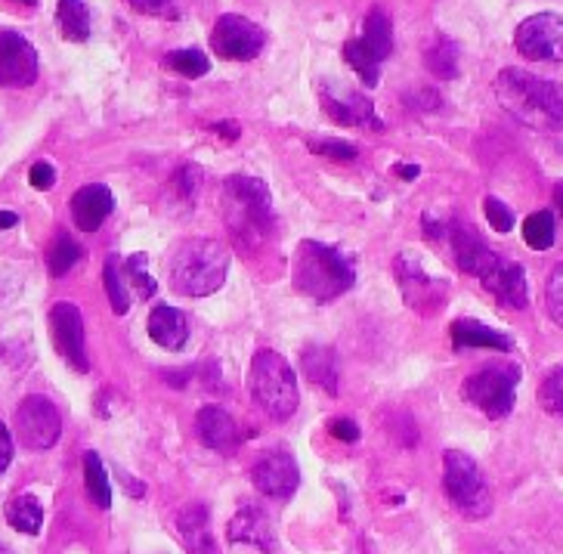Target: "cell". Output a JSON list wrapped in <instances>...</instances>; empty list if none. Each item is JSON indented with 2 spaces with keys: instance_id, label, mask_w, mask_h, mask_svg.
<instances>
[{
  "instance_id": "1",
  "label": "cell",
  "mask_w": 563,
  "mask_h": 554,
  "mask_svg": "<svg viewBox=\"0 0 563 554\" xmlns=\"http://www.w3.org/2000/svg\"><path fill=\"white\" fill-rule=\"evenodd\" d=\"M496 97L501 109L532 131H561L563 87L536 78L527 68H501L496 78Z\"/></svg>"
},
{
  "instance_id": "2",
  "label": "cell",
  "mask_w": 563,
  "mask_h": 554,
  "mask_svg": "<svg viewBox=\"0 0 563 554\" xmlns=\"http://www.w3.org/2000/svg\"><path fill=\"white\" fill-rule=\"evenodd\" d=\"M353 264L347 254L338 252L332 245L322 242H300L298 252L291 257V282L300 295L313 298L316 303H329L341 298L344 291L353 288Z\"/></svg>"
},
{
  "instance_id": "3",
  "label": "cell",
  "mask_w": 563,
  "mask_h": 554,
  "mask_svg": "<svg viewBox=\"0 0 563 554\" xmlns=\"http://www.w3.org/2000/svg\"><path fill=\"white\" fill-rule=\"evenodd\" d=\"M223 214L235 242H242L245 248H257L261 242H266L276 223L266 184L245 174H235L223 186Z\"/></svg>"
},
{
  "instance_id": "4",
  "label": "cell",
  "mask_w": 563,
  "mask_h": 554,
  "mask_svg": "<svg viewBox=\"0 0 563 554\" xmlns=\"http://www.w3.org/2000/svg\"><path fill=\"white\" fill-rule=\"evenodd\" d=\"M230 252L214 239L183 242L170 261V286L186 298H208L227 282Z\"/></svg>"
},
{
  "instance_id": "5",
  "label": "cell",
  "mask_w": 563,
  "mask_h": 554,
  "mask_svg": "<svg viewBox=\"0 0 563 554\" xmlns=\"http://www.w3.org/2000/svg\"><path fill=\"white\" fill-rule=\"evenodd\" d=\"M249 387L251 397H254V406L264 409L269 419L285 421L298 412V378H295V372L288 366V359L279 356L276 351L254 353Z\"/></svg>"
},
{
  "instance_id": "6",
  "label": "cell",
  "mask_w": 563,
  "mask_h": 554,
  "mask_svg": "<svg viewBox=\"0 0 563 554\" xmlns=\"http://www.w3.org/2000/svg\"><path fill=\"white\" fill-rule=\"evenodd\" d=\"M443 487H446L449 502L455 505L464 518L481 521L493 511V496H489L481 465L462 450L443 453Z\"/></svg>"
},
{
  "instance_id": "7",
  "label": "cell",
  "mask_w": 563,
  "mask_h": 554,
  "mask_svg": "<svg viewBox=\"0 0 563 554\" xmlns=\"http://www.w3.org/2000/svg\"><path fill=\"white\" fill-rule=\"evenodd\" d=\"M394 53V29H390V19L384 10H372L365 16V32L363 37H353L344 44V59L347 66L363 78L365 87L378 85V75H382V63Z\"/></svg>"
},
{
  "instance_id": "8",
  "label": "cell",
  "mask_w": 563,
  "mask_h": 554,
  "mask_svg": "<svg viewBox=\"0 0 563 554\" xmlns=\"http://www.w3.org/2000/svg\"><path fill=\"white\" fill-rule=\"evenodd\" d=\"M517 385H520L517 366H486L464 381V397H467V403L477 406L486 419L501 421L511 416Z\"/></svg>"
},
{
  "instance_id": "9",
  "label": "cell",
  "mask_w": 563,
  "mask_h": 554,
  "mask_svg": "<svg viewBox=\"0 0 563 554\" xmlns=\"http://www.w3.org/2000/svg\"><path fill=\"white\" fill-rule=\"evenodd\" d=\"M514 47L530 63H563V16L558 13H536L523 19L514 32Z\"/></svg>"
},
{
  "instance_id": "10",
  "label": "cell",
  "mask_w": 563,
  "mask_h": 554,
  "mask_svg": "<svg viewBox=\"0 0 563 554\" xmlns=\"http://www.w3.org/2000/svg\"><path fill=\"white\" fill-rule=\"evenodd\" d=\"M266 34L257 22L239 16V13H227L214 22L211 29V51L220 59H230V63H251L264 53Z\"/></svg>"
},
{
  "instance_id": "11",
  "label": "cell",
  "mask_w": 563,
  "mask_h": 554,
  "mask_svg": "<svg viewBox=\"0 0 563 554\" xmlns=\"http://www.w3.org/2000/svg\"><path fill=\"white\" fill-rule=\"evenodd\" d=\"M63 434V416L47 397H25L16 409V440L32 450L44 453Z\"/></svg>"
},
{
  "instance_id": "12",
  "label": "cell",
  "mask_w": 563,
  "mask_h": 554,
  "mask_svg": "<svg viewBox=\"0 0 563 554\" xmlns=\"http://www.w3.org/2000/svg\"><path fill=\"white\" fill-rule=\"evenodd\" d=\"M251 480L269 499H291L300 487L298 458L285 446H273L257 455V462L251 468Z\"/></svg>"
},
{
  "instance_id": "13",
  "label": "cell",
  "mask_w": 563,
  "mask_h": 554,
  "mask_svg": "<svg viewBox=\"0 0 563 554\" xmlns=\"http://www.w3.org/2000/svg\"><path fill=\"white\" fill-rule=\"evenodd\" d=\"M319 100L325 115L344 124V128H372V131H382L384 121L375 112L372 100H365L360 90H353L347 85H332V81H322L319 85Z\"/></svg>"
},
{
  "instance_id": "14",
  "label": "cell",
  "mask_w": 563,
  "mask_h": 554,
  "mask_svg": "<svg viewBox=\"0 0 563 554\" xmlns=\"http://www.w3.org/2000/svg\"><path fill=\"white\" fill-rule=\"evenodd\" d=\"M397 279L402 295H406V303L421 310V313L440 310L446 301V282L437 279L428 269H421V264L409 254H402L397 261Z\"/></svg>"
},
{
  "instance_id": "15",
  "label": "cell",
  "mask_w": 563,
  "mask_h": 554,
  "mask_svg": "<svg viewBox=\"0 0 563 554\" xmlns=\"http://www.w3.org/2000/svg\"><path fill=\"white\" fill-rule=\"evenodd\" d=\"M51 337L56 353L75 372H87V347H84V317L75 303H56L51 310Z\"/></svg>"
},
{
  "instance_id": "16",
  "label": "cell",
  "mask_w": 563,
  "mask_h": 554,
  "mask_svg": "<svg viewBox=\"0 0 563 554\" xmlns=\"http://www.w3.org/2000/svg\"><path fill=\"white\" fill-rule=\"evenodd\" d=\"M37 78V51L19 32H0V87H32Z\"/></svg>"
},
{
  "instance_id": "17",
  "label": "cell",
  "mask_w": 563,
  "mask_h": 554,
  "mask_svg": "<svg viewBox=\"0 0 563 554\" xmlns=\"http://www.w3.org/2000/svg\"><path fill=\"white\" fill-rule=\"evenodd\" d=\"M440 242H446L449 248H452V254H455V264H459L467 276H477V279H481L483 273H486V267L498 257L489 245H483L481 235L474 233V230H467L459 220L446 223Z\"/></svg>"
},
{
  "instance_id": "18",
  "label": "cell",
  "mask_w": 563,
  "mask_h": 554,
  "mask_svg": "<svg viewBox=\"0 0 563 554\" xmlns=\"http://www.w3.org/2000/svg\"><path fill=\"white\" fill-rule=\"evenodd\" d=\"M112 211H115V196H112L109 186H81L71 196V220H75V226L84 230V233H97Z\"/></svg>"
},
{
  "instance_id": "19",
  "label": "cell",
  "mask_w": 563,
  "mask_h": 554,
  "mask_svg": "<svg viewBox=\"0 0 563 554\" xmlns=\"http://www.w3.org/2000/svg\"><path fill=\"white\" fill-rule=\"evenodd\" d=\"M481 282L486 291H493L498 301H505L508 307H517V310L527 307L530 291H527V276H523V267H520V264L505 261V257H496L481 276Z\"/></svg>"
},
{
  "instance_id": "20",
  "label": "cell",
  "mask_w": 563,
  "mask_h": 554,
  "mask_svg": "<svg viewBox=\"0 0 563 554\" xmlns=\"http://www.w3.org/2000/svg\"><path fill=\"white\" fill-rule=\"evenodd\" d=\"M230 542H239V545H251L257 552L273 554L279 549V536L273 530V523L266 518L261 508H242L235 518L230 521Z\"/></svg>"
},
{
  "instance_id": "21",
  "label": "cell",
  "mask_w": 563,
  "mask_h": 554,
  "mask_svg": "<svg viewBox=\"0 0 563 554\" xmlns=\"http://www.w3.org/2000/svg\"><path fill=\"white\" fill-rule=\"evenodd\" d=\"M196 431L201 443L217 453H232V446L239 443V428L223 406H205L196 416Z\"/></svg>"
},
{
  "instance_id": "22",
  "label": "cell",
  "mask_w": 563,
  "mask_h": 554,
  "mask_svg": "<svg viewBox=\"0 0 563 554\" xmlns=\"http://www.w3.org/2000/svg\"><path fill=\"white\" fill-rule=\"evenodd\" d=\"M150 337L165 351H180L189 341V320L177 307H155L150 317Z\"/></svg>"
},
{
  "instance_id": "23",
  "label": "cell",
  "mask_w": 563,
  "mask_h": 554,
  "mask_svg": "<svg viewBox=\"0 0 563 554\" xmlns=\"http://www.w3.org/2000/svg\"><path fill=\"white\" fill-rule=\"evenodd\" d=\"M452 344L459 351H511V337L477 320L452 322Z\"/></svg>"
},
{
  "instance_id": "24",
  "label": "cell",
  "mask_w": 563,
  "mask_h": 554,
  "mask_svg": "<svg viewBox=\"0 0 563 554\" xmlns=\"http://www.w3.org/2000/svg\"><path fill=\"white\" fill-rule=\"evenodd\" d=\"M177 530H180L186 549L192 554H217V542L208 533V511L205 505H186L177 514Z\"/></svg>"
},
{
  "instance_id": "25",
  "label": "cell",
  "mask_w": 563,
  "mask_h": 554,
  "mask_svg": "<svg viewBox=\"0 0 563 554\" xmlns=\"http://www.w3.org/2000/svg\"><path fill=\"white\" fill-rule=\"evenodd\" d=\"M56 25H59V34L66 41L84 44L90 37V7H87V0H59Z\"/></svg>"
},
{
  "instance_id": "26",
  "label": "cell",
  "mask_w": 563,
  "mask_h": 554,
  "mask_svg": "<svg viewBox=\"0 0 563 554\" xmlns=\"http://www.w3.org/2000/svg\"><path fill=\"white\" fill-rule=\"evenodd\" d=\"M303 369L310 375V381L325 387L329 394L338 390V359L329 347H310L303 351Z\"/></svg>"
},
{
  "instance_id": "27",
  "label": "cell",
  "mask_w": 563,
  "mask_h": 554,
  "mask_svg": "<svg viewBox=\"0 0 563 554\" xmlns=\"http://www.w3.org/2000/svg\"><path fill=\"white\" fill-rule=\"evenodd\" d=\"M7 521L13 530L19 533H41V523H44V511H41V505L34 499L32 492H25V496H16L13 502H7Z\"/></svg>"
},
{
  "instance_id": "28",
  "label": "cell",
  "mask_w": 563,
  "mask_h": 554,
  "mask_svg": "<svg viewBox=\"0 0 563 554\" xmlns=\"http://www.w3.org/2000/svg\"><path fill=\"white\" fill-rule=\"evenodd\" d=\"M84 484H87V492L90 499L100 505V508H109L112 505V484H109V470L102 468L100 453H84Z\"/></svg>"
},
{
  "instance_id": "29",
  "label": "cell",
  "mask_w": 563,
  "mask_h": 554,
  "mask_svg": "<svg viewBox=\"0 0 563 554\" xmlns=\"http://www.w3.org/2000/svg\"><path fill=\"white\" fill-rule=\"evenodd\" d=\"M428 68H431L437 78H455L459 75V47H455V41H449L446 34H440L437 37V44H433L431 51H428Z\"/></svg>"
},
{
  "instance_id": "30",
  "label": "cell",
  "mask_w": 563,
  "mask_h": 554,
  "mask_svg": "<svg viewBox=\"0 0 563 554\" xmlns=\"http://www.w3.org/2000/svg\"><path fill=\"white\" fill-rule=\"evenodd\" d=\"M201 189V168L199 165H183L174 180L167 186V196H174L170 202H183V208H192L196 204V196Z\"/></svg>"
},
{
  "instance_id": "31",
  "label": "cell",
  "mask_w": 563,
  "mask_h": 554,
  "mask_svg": "<svg viewBox=\"0 0 563 554\" xmlns=\"http://www.w3.org/2000/svg\"><path fill=\"white\" fill-rule=\"evenodd\" d=\"M165 66L170 68L174 75H183V78H201V75H208L211 59L201 51H196V47H183V51L167 53Z\"/></svg>"
},
{
  "instance_id": "32",
  "label": "cell",
  "mask_w": 563,
  "mask_h": 554,
  "mask_svg": "<svg viewBox=\"0 0 563 554\" xmlns=\"http://www.w3.org/2000/svg\"><path fill=\"white\" fill-rule=\"evenodd\" d=\"M523 239L536 252H548L554 245V214L551 211H536L523 223Z\"/></svg>"
},
{
  "instance_id": "33",
  "label": "cell",
  "mask_w": 563,
  "mask_h": 554,
  "mask_svg": "<svg viewBox=\"0 0 563 554\" xmlns=\"http://www.w3.org/2000/svg\"><path fill=\"white\" fill-rule=\"evenodd\" d=\"M124 282H131V288L140 295V301H146L155 295V279L150 276V257L146 254H131L124 261Z\"/></svg>"
},
{
  "instance_id": "34",
  "label": "cell",
  "mask_w": 563,
  "mask_h": 554,
  "mask_svg": "<svg viewBox=\"0 0 563 554\" xmlns=\"http://www.w3.org/2000/svg\"><path fill=\"white\" fill-rule=\"evenodd\" d=\"M81 261V248L68 239V235H59V239H53V245L47 248V269H51V276H66L68 269L75 267Z\"/></svg>"
},
{
  "instance_id": "35",
  "label": "cell",
  "mask_w": 563,
  "mask_h": 554,
  "mask_svg": "<svg viewBox=\"0 0 563 554\" xmlns=\"http://www.w3.org/2000/svg\"><path fill=\"white\" fill-rule=\"evenodd\" d=\"M106 291H109V303H112V310L115 313H128V307H131V291H128V282H124V273L118 267L115 257H109L106 261Z\"/></svg>"
},
{
  "instance_id": "36",
  "label": "cell",
  "mask_w": 563,
  "mask_h": 554,
  "mask_svg": "<svg viewBox=\"0 0 563 554\" xmlns=\"http://www.w3.org/2000/svg\"><path fill=\"white\" fill-rule=\"evenodd\" d=\"M542 406L554 419L563 421V366L548 372V378L542 381Z\"/></svg>"
},
{
  "instance_id": "37",
  "label": "cell",
  "mask_w": 563,
  "mask_h": 554,
  "mask_svg": "<svg viewBox=\"0 0 563 554\" xmlns=\"http://www.w3.org/2000/svg\"><path fill=\"white\" fill-rule=\"evenodd\" d=\"M545 303L551 320L558 322V325H563V264H558V267L551 269V276H548Z\"/></svg>"
},
{
  "instance_id": "38",
  "label": "cell",
  "mask_w": 563,
  "mask_h": 554,
  "mask_svg": "<svg viewBox=\"0 0 563 554\" xmlns=\"http://www.w3.org/2000/svg\"><path fill=\"white\" fill-rule=\"evenodd\" d=\"M483 214H486V223H489L496 233H511L514 230L511 208L501 202V199H486V202H483Z\"/></svg>"
},
{
  "instance_id": "39",
  "label": "cell",
  "mask_w": 563,
  "mask_h": 554,
  "mask_svg": "<svg viewBox=\"0 0 563 554\" xmlns=\"http://www.w3.org/2000/svg\"><path fill=\"white\" fill-rule=\"evenodd\" d=\"M310 149H313L316 155L338 158V162H350V158H356V146H353V143H344V140H310Z\"/></svg>"
},
{
  "instance_id": "40",
  "label": "cell",
  "mask_w": 563,
  "mask_h": 554,
  "mask_svg": "<svg viewBox=\"0 0 563 554\" xmlns=\"http://www.w3.org/2000/svg\"><path fill=\"white\" fill-rule=\"evenodd\" d=\"M133 10L146 13V16H162V19H177L180 10H177V0H131Z\"/></svg>"
},
{
  "instance_id": "41",
  "label": "cell",
  "mask_w": 563,
  "mask_h": 554,
  "mask_svg": "<svg viewBox=\"0 0 563 554\" xmlns=\"http://www.w3.org/2000/svg\"><path fill=\"white\" fill-rule=\"evenodd\" d=\"M29 184H32L34 189H41V192H47V189H53V184H56V168H53L51 162H37V165H32V170H29Z\"/></svg>"
},
{
  "instance_id": "42",
  "label": "cell",
  "mask_w": 563,
  "mask_h": 554,
  "mask_svg": "<svg viewBox=\"0 0 563 554\" xmlns=\"http://www.w3.org/2000/svg\"><path fill=\"white\" fill-rule=\"evenodd\" d=\"M329 431H332V437L344 440V443H356V440H360V428L350 419H334L332 424H329Z\"/></svg>"
},
{
  "instance_id": "43",
  "label": "cell",
  "mask_w": 563,
  "mask_h": 554,
  "mask_svg": "<svg viewBox=\"0 0 563 554\" xmlns=\"http://www.w3.org/2000/svg\"><path fill=\"white\" fill-rule=\"evenodd\" d=\"M10 458H13V437H10L7 424L0 421V474L10 468Z\"/></svg>"
},
{
  "instance_id": "44",
  "label": "cell",
  "mask_w": 563,
  "mask_h": 554,
  "mask_svg": "<svg viewBox=\"0 0 563 554\" xmlns=\"http://www.w3.org/2000/svg\"><path fill=\"white\" fill-rule=\"evenodd\" d=\"M214 131L227 136V140H235L239 136V124L235 121H220V124H214Z\"/></svg>"
},
{
  "instance_id": "45",
  "label": "cell",
  "mask_w": 563,
  "mask_h": 554,
  "mask_svg": "<svg viewBox=\"0 0 563 554\" xmlns=\"http://www.w3.org/2000/svg\"><path fill=\"white\" fill-rule=\"evenodd\" d=\"M19 218L16 214H10V211H0V230H10V226H16Z\"/></svg>"
},
{
  "instance_id": "46",
  "label": "cell",
  "mask_w": 563,
  "mask_h": 554,
  "mask_svg": "<svg viewBox=\"0 0 563 554\" xmlns=\"http://www.w3.org/2000/svg\"><path fill=\"white\" fill-rule=\"evenodd\" d=\"M0 3H10V7H22V10H34L37 0H0Z\"/></svg>"
},
{
  "instance_id": "47",
  "label": "cell",
  "mask_w": 563,
  "mask_h": 554,
  "mask_svg": "<svg viewBox=\"0 0 563 554\" xmlns=\"http://www.w3.org/2000/svg\"><path fill=\"white\" fill-rule=\"evenodd\" d=\"M399 177H402V180H415V177H418V168H409V165H399Z\"/></svg>"
},
{
  "instance_id": "48",
  "label": "cell",
  "mask_w": 563,
  "mask_h": 554,
  "mask_svg": "<svg viewBox=\"0 0 563 554\" xmlns=\"http://www.w3.org/2000/svg\"><path fill=\"white\" fill-rule=\"evenodd\" d=\"M554 199H558V204H561V218H563V184H558V189H554Z\"/></svg>"
}]
</instances>
